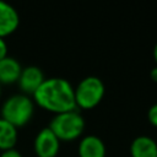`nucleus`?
Returning a JSON list of instances; mask_svg holds the SVG:
<instances>
[{
    "label": "nucleus",
    "mask_w": 157,
    "mask_h": 157,
    "mask_svg": "<svg viewBox=\"0 0 157 157\" xmlns=\"http://www.w3.org/2000/svg\"><path fill=\"white\" fill-rule=\"evenodd\" d=\"M32 97L36 105L54 115L76 109L74 87L63 77L45 78Z\"/></svg>",
    "instance_id": "1"
},
{
    "label": "nucleus",
    "mask_w": 157,
    "mask_h": 157,
    "mask_svg": "<svg viewBox=\"0 0 157 157\" xmlns=\"http://www.w3.org/2000/svg\"><path fill=\"white\" fill-rule=\"evenodd\" d=\"M33 99L23 93H16L7 97L0 109V118L13 125L16 129L27 125L34 114Z\"/></svg>",
    "instance_id": "2"
},
{
    "label": "nucleus",
    "mask_w": 157,
    "mask_h": 157,
    "mask_svg": "<svg viewBox=\"0 0 157 157\" xmlns=\"http://www.w3.org/2000/svg\"><path fill=\"white\" fill-rule=\"evenodd\" d=\"M59 141H75L82 136L85 119L77 109L55 114L48 126Z\"/></svg>",
    "instance_id": "3"
},
{
    "label": "nucleus",
    "mask_w": 157,
    "mask_h": 157,
    "mask_svg": "<svg viewBox=\"0 0 157 157\" xmlns=\"http://www.w3.org/2000/svg\"><path fill=\"white\" fill-rule=\"evenodd\" d=\"M105 93V86L98 76L83 77L76 87H74V96L76 108L93 109L103 99Z\"/></svg>",
    "instance_id": "4"
},
{
    "label": "nucleus",
    "mask_w": 157,
    "mask_h": 157,
    "mask_svg": "<svg viewBox=\"0 0 157 157\" xmlns=\"http://www.w3.org/2000/svg\"><path fill=\"white\" fill-rule=\"evenodd\" d=\"M33 148L37 157H56L60 150V141L47 126L36 135Z\"/></svg>",
    "instance_id": "5"
},
{
    "label": "nucleus",
    "mask_w": 157,
    "mask_h": 157,
    "mask_svg": "<svg viewBox=\"0 0 157 157\" xmlns=\"http://www.w3.org/2000/svg\"><path fill=\"white\" fill-rule=\"evenodd\" d=\"M45 77L42 69L34 65H29V66L22 67L17 85L23 94L33 96V93L38 90V87L43 83Z\"/></svg>",
    "instance_id": "6"
},
{
    "label": "nucleus",
    "mask_w": 157,
    "mask_h": 157,
    "mask_svg": "<svg viewBox=\"0 0 157 157\" xmlns=\"http://www.w3.org/2000/svg\"><path fill=\"white\" fill-rule=\"evenodd\" d=\"M20 25V15L17 10L5 2L0 1V38H4L12 34Z\"/></svg>",
    "instance_id": "7"
},
{
    "label": "nucleus",
    "mask_w": 157,
    "mask_h": 157,
    "mask_svg": "<svg viewBox=\"0 0 157 157\" xmlns=\"http://www.w3.org/2000/svg\"><path fill=\"white\" fill-rule=\"evenodd\" d=\"M78 157H105V145L97 135L83 136L77 147Z\"/></svg>",
    "instance_id": "8"
},
{
    "label": "nucleus",
    "mask_w": 157,
    "mask_h": 157,
    "mask_svg": "<svg viewBox=\"0 0 157 157\" xmlns=\"http://www.w3.org/2000/svg\"><path fill=\"white\" fill-rule=\"evenodd\" d=\"M131 157H157V141L147 135L136 136L130 144Z\"/></svg>",
    "instance_id": "9"
},
{
    "label": "nucleus",
    "mask_w": 157,
    "mask_h": 157,
    "mask_svg": "<svg viewBox=\"0 0 157 157\" xmlns=\"http://www.w3.org/2000/svg\"><path fill=\"white\" fill-rule=\"evenodd\" d=\"M22 66L12 56H5L0 60V85H12L18 81Z\"/></svg>",
    "instance_id": "10"
},
{
    "label": "nucleus",
    "mask_w": 157,
    "mask_h": 157,
    "mask_svg": "<svg viewBox=\"0 0 157 157\" xmlns=\"http://www.w3.org/2000/svg\"><path fill=\"white\" fill-rule=\"evenodd\" d=\"M17 140H18L17 129L6 120L0 118V151L2 152L10 148H15Z\"/></svg>",
    "instance_id": "11"
},
{
    "label": "nucleus",
    "mask_w": 157,
    "mask_h": 157,
    "mask_svg": "<svg viewBox=\"0 0 157 157\" xmlns=\"http://www.w3.org/2000/svg\"><path fill=\"white\" fill-rule=\"evenodd\" d=\"M147 120L152 126L157 128V103L152 104L148 108V110H147Z\"/></svg>",
    "instance_id": "12"
},
{
    "label": "nucleus",
    "mask_w": 157,
    "mask_h": 157,
    "mask_svg": "<svg viewBox=\"0 0 157 157\" xmlns=\"http://www.w3.org/2000/svg\"><path fill=\"white\" fill-rule=\"evenodd\" d=\"M0 157H22V155L16 148H10V150H6V151H2L0 153Z\"/></svg>",
    "instance_id": "13"
},
{
    "label": "nucleus",
    "mask_w": 157,
    "mask_h": 157,
    "mask_svg": "<svg viewBox=\"0 0 157 157\" xmlns=\"http://www.w3.org/2000/svg\"><path fill=\"white\" fill-rule=\"evenodd\" d=\"M7 56V44L4 38H0V60Z\"/></svg>",
    "instance_id": "14"
},
{
    "label": "nucleus",
    "mask_w": 157,
    "mask_h": 157,
    "mask_svg": "<svg viewBox=\"0 0 157 157\" xmlns=\"http://www.w3.org/2000/svg\"><path fill=\"white\" fill-rule=\"evenodd\" d=\"M150 77H151V80H152L153 82L157 83V66H155V67L151 69V71H150Z\"/></svg>",
    "instance_id": "15"
},
{
    "label": "nucleus",
    "mask_w": 157,
    "mask_h": 157,
    "mask_svg": "<svg viewBox=\"0 0 157 157\" xmlns=\"http://www.w3.org/2000/svg\"><path fill=\"white\" fill-rule=\"evenodd\" d=\"M152 56H153V60H155L156 66H157V43L153 45V49H152Z\"/></svg>",
    "instance_id": "16"
},
{
    "label": "nucleus",
    "mask_w": 157,
    "mask_h": 157,
    "mask_svg": "<svg viewBox=\"0 0 157 157\" xmlns=\"http://www.w3.org/2000/svg\"><path fill=\"white\" fill-rule=\"evenodd\" d=\"M0 97H1V85H0Z\"/></svg>",
    "instance_id": "17"
}]
</instances>
